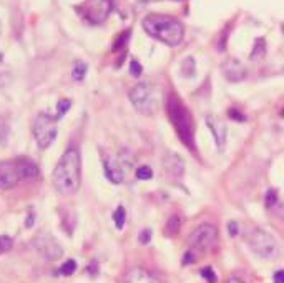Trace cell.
I'll list each match as a JSON object with an SVG mask.
<instances>
[{
  "mask_svg": "<svg viewBox=\"0 0 284 283\" xmlns=\"http://www.w3.org/2000/svg\"><path fill=\"white\" fill-rule=\"evenodd\" d=\"M75 270H77V262H75V260H67V262L63 263L60 268H58V273L63 275V277H70V275L75 273Z\"/></svg>",
  "mask_w": 284,
  "mask_h": 283,
  "instance_id": "cell-18",
  "label": "cell"
},
{
  "mask_svg": "<svg viewBox=\"0 0 284 283\" xmlns=\"http://www.w3.org/2000/svg\"><path fill=\"white\" fill-rule=\"evenodd\" d=\"M166 110L178 137H180L181 142L188 148L195 152V125H193V117H191L190 110H188L185 103H183L176 95H169Z\"/></svg>",
  "mask_w": 284,
  "mask_h": 283,
  "instance_id": "cell-3",
  "label": "cell"
},
{
  "mask_svg": "<svg viewBox=\"0 0 284 283\" xmlns=\"http://www.w3.org/2000/svg\"><path fill=\"white\" fill-rule=\"evenodd\" d=\"M113 220H115V227L118 230H122L123 227H125V222H126V210L123 205L120 207H117L115 213H113Z\"/></svg>",
  "mask_w": 284,
  "mask_h": 283,
  "instance_id": "cell-16",
  "label": "cell"
},
{
  "mask_svg": "<svg viewBox=\"0 0 284 283\" xmlns=\"http://www.w3.org/2000/svg\"><path fill=\"white\" fill-rule=\"evenodd\" d=\"M130 102L135 110L145 117H151L157 112V98L148 84H138L130 90Z\"/></svg>",
  "mask_w": 284,
  "mask_h": 283,
  "instance_id": "cell-6",
  "label": "cell"
},
{
  "mask_svg": "<svg viewBox=\"0 0 284 283\" xmlns=\"http://www.w3.org/2000/svg\"><path fill=\"white\" fill-rule=\"evenodd\" d=\"M151 230H143L141 232V235H140V241L141 243H148V241L151 240Z\"/></svg>",
  "mask_w": 284,
  "mask_h": 283,
  "instance_id": "cell-25",
  "label": "cell"
},
{
  "mask_svg": "<svg viewBox=\"0 0 284 283\" xmlns=\"http://www.w3.org/2000/svg\"><path fill=\"white\" fill-rule=\"evenodd\" d=\"M13 246V241L10 236H7V235H0V255H3V253H7L8 250H10Z\"/></svg>",
  "mask_w": 284,
  "mask_h": 283,
  "instance_id": "cell-21",
  "label": "cell"
},
{
  "mask_svg": "<svg viewBox=\"0 0 284 283\" xmlns=\"http://www.w3.org/2000/svg\"><path fill=\"white\" fill-rule=\"evenodd\" d=\"M223 72H224V75H226V79L231 80V82L243 80L246 77V68L243 67L238 60H230V62L224 63Z\"/></svg>",
  "mask_w": 284,
  "mask_h": 283,
  "instance_id": "cell-14",
  "label": "cell"
},
{
  "mask_svg": "<svg viewBox=\"0 0 284 283\" xmlns=\"http://www.w3.org/2000/svg\"><path fill=\"white\" fill-rule=\"evenodd\" d=\"M135 175L138 180H150L153 179V170H151L148 165H141L135 170Z\"/></svg>",
  "mask_w": 284,
  "mask_h": 283,
  "instance_id": "cell-19",
  "label": "cell"
},
{
  "mask_svg": "<svg viewBox=\"0 0 284 283\" xmlns=\"http://www.w3.org/2000/svg\"><path fill=\"white\" fill-rule=\"evenodd\" d=\"M228 113H230V117H231V118H235V120H238V122H243V120H244V115H241V113L238 112V110H230Z\"/></svg>",
  "mask_w": 284,
  "mask_h": 283,
  "instance_id": "cell-29",
  "label": "cell"
},
{
  "mask_svg": "<svg viewBox=\"0 0 284 283\" xmlns=\"http://www.w3.org/2000/svg\"><path fill=\"white\" fill-rule=\"evenodd\" d=\"M39 175V168L34 162L20 158V160H8L0 163V189L10 190L20 180L35 179Z\"/></svg>",
  "mask_w": 284,
  "mask_h": 283,
  "instance_id": "cell-4",
  "label": "cell"
},
{
  "mask_svg": "<svg viewBox=\"0 0 284 283\" xmlns=\"http://www.w3.org/2000/svg\"><path fill=\"white\" fill-rule=\"evenodd\" d=\"M195 263V253H191V250H188L185 253V258H183V265H190Z\"/></svg>",
  "mask_w": 284,
  "mask_h": 283,
  "instance_id": "cell-26",
  "label": "cell"
},
{
  "mask_svg": "<svg viewBox=\"0 0 284 283\" xmlns=\"http://www.w3.org/2000/svg\"><path fill=\"white\" fill-rule=\"evenodd\" d=\"M35 246L37 250H39V253L47 260H57L60 258L63 253L62 246L48 235H40L39 238L35 240Z\"/></svg>",
  "mask_w": 284,
  "mask_h": 283,
  "instance_id": "cell-9",
  "label": "cell"
},
{
  "mask_svg": "<svg viewBox=\"0 0 284 283\" xmlns=\"http://www.w3.org/2000/svg\"><path fill=\"white\" fill-rule=\"evenodd\" d=\"M72 107V102L70 100H62V102H58L57 105V115H55V120H60V118L65 115V113L68 112V108Z\"/></svg>",
  "mask_w": 284,
  "mask_h": 283,
  "instance_id": "cell-20",
  "label": "cell"
},
{
  "mask_svg": "<svg viewBox=\"0 0 284 283\" xmlns=\"http://www.w3.org/2000/svg\"><path fill=\"white\" fill-rule=\"evenodd\" d=\"M143 29L150 37L160 40V42L176 47L183 42L185 37V27L178 19L162 13H150L143 19Z\"/></svg>",
  "mask_w": 284,
  "mask_h": 283,
  "instance_id": "cell-2",
  "label": "cell"
},
{
  "mask_svg": "<svg viewBox=\"0 0 284 283\" xmlns=\"http://www.w3.org/2000/svg\"><path fill=\"white\" fill-rule=\"evenodd\" d=\"M180 228H181L180 217H176V215L169 217V220L166 222V232H168V234L169 235H176L178 232H180Z\"/></svg>",
  "mask_w": 284,
  "mask_h": 283,
  "instance_id": "cell-17",
  "label": "cell"
},
{
  "mask_svg": "<svg viewBox=\"0 0 284 283\" xmlns=\"http://www.w3.org/2000/svg\"><path fill=\"white\" fill-rule=\"evenodd\" d=\"M55 117L50 113H39L34 120V139L40 148H48L57 139V123H55Z\"/></svg>",
  "mask_w": 284,
  "mask_h": 283,
  "instance_id": "cell-5",
  "label": "cell"
},
{
  "mask_svg": "<svg viewBox=\"0 0 284 283\" xmlns=\"http://www.w3.org/2000/svg\"><path fill=\"white\" fill-rule=\"evenodd\" d=\"M249 246L256 255H259V257H263V258H268V260L276 258L279 253L276 240H274L268 232L259 230V228L251 232Z\"/></svg>",
  "mask_w": 284,
  "mask_h": 283,
  "instance_id": "cell-7",
  "label": "cell"
},
{
  "mask_svg": "<svg viewBox=\"0 0 284 283\" xmlns=\"http://www.w3.org/2000/svg\"><path fill=\"white\" fill-rule=\"evenodd\" d=\"M163 165H164V170H166L173 179H180L183 172H185V163H183L181 158L175 153L166 155L163 160Z\"/></svg>",
  "mask_w": 284,
  "mask_h": 283,
  "instance_id": "cell-12",
  "label": "cell"
},
{
  "mask_svg": "<svg viewBox=\"0 0 284 283\" xmlns=\"http://www.w3.org/2000/svg\"><path fill=\"white\" fill-rule=\"evenodd\" d=\"M226 283H244V282H241V280H238V278H231V280H228Z\"/></svg>",
  "mask_w": 284,
  "mask_h": 283,
  "instance_id": "cell-30",
  "label": "cell"
},
{
  "mask_svg": "<svg viewBox=\"0 0 284 283\" xmlns=\"http://www.w3.org/2000/svg\"><path fill=\"white\" fill-rule=\"evenodd\" d=\"M206 125H208L209 132H211L213 139H214V143L219 150L224 148L226 145V135H228V130H226V125L223 123L221 118L214 117V115H206Z\"/></svg>",
  "mask_w": 284,
  "mask_h": 283,
  "instance_id": "cell-10",
  "label": "cell"
},
{
  "mask_svg": "<svg viewBox=\"0 0 284 283\" xmlns=\"http://www.w3.org/2000/svg\"><path fill=\"white\" fill-rule=\"evenodd\" d=\"M201 275H203V278H206L209 283H214L216 282V275H214V272H213V268L211 267H206L201 270Z\"/></svg>",
  "mask_w": 284,
  "mask_h": 283,
  "instance_id": "cell-23",
  "label": "cell"
},
{
  "mask_svg": "<svg viewBox=\"0 0 284 283\" xmlns=\"http://www.w3.org/2000/svg\"><path fill=\"white\" fill-rule=\"evenodd\" d=\"M86 70H88V67H86V63L85 62H75V65H73V70H72V77H73V80H77V82H81L85 79V75H86Z\"/></svg>",
  "mask_w": 284,
  "mask_h": 283,
  "instance_id": "cell-15",
  "label": "cell"
},
{
  "mask_svg": "<svg viewBox=\"0 0 284 283\" xmlns=\"http://www.w3.org/2000/svg\"><path fill=\"white\" fill-rule=\"evenodd\" d=\"M141 2H146V0H141Z\"/></svg>",
  "mask_w": 284,
  "mask_h": 283,
  "instance_id": "cell-31",
  "label": "cell"
},
{
  "mask_svg": "<svg viewBox=\"0 0 284 283\" xmlns=\"http://www.w3.org/2000/svg\"><path fill=\"white\" fill-rule=\"evenodd\" d=\"M81 180V160L77 148H68L58 160L53 170V187L62 195H73L80 189Z\"/></svg>",
  "mask_w": 284,
  "mask_h": 283,
  "instance_id": "cell-1",
  "label": "cell"
},
{
  "mask_svg": "<svg viewBox=\"0 0 284 283\" xmlns=\"http://www.w3.org/2000/svg\"><path fill=\"white\" fill-rule=\"evenodd\" d=\"M105 175H107V179L112 182V184L118 185L123 182L126 173L123 172L118 160H112V158H110V160H105Z\"/></svg>",
  "mask_w": 284,
  "mask_h": 283,
  "instance_id": "cell-13",
  "label": "cell"
},
{
  "mask_svg": "<svg viewBox=\"0 0 284 283\" xmlns=\"http://www.w3.org/2000/svg\"><path fill=\"white\" fill-rule=\"evenodd\" d=\"M141 72H143V68H141L138 60H131V63H130V74H131V77H140Z\"/></svg>",
  "mask_w": 284,
  "mask_h": 283,
  "instance_id": "cell-24",
  "label": "cell"
},
{
  "mask_svg": "<svg viewBox=\"0 0 284 283\" xmlns=\"http://www.w3.org/2000/svg\"><path fill=\"white\" fill-rule=\"evenodd\" d=\"M278 203V193L276 190H268L266 193V208H274V205Z\"/></svg>",
  "mask_w": 284,
  "mask_h": 283,
  "instance_id": "cell-22",
  "label": "cell"
},
{
  "mask_svg": "<svg viewBox=\"0 0 284 283\" xmlns=\"http://www.w3.org/2000/svg\"><path fill=\"white\" fill-rule=\"evenodd\" d=\"M228 232H230L231 236H236L238 235V223L236 222H230V223H228Z\"/></svg>",
  "mask_w": 284,
  "mask_h": 283,
  "instance_id": "cell-27",
  "label": "cell"
},
{
  "mask_svg": "<svg viewBox=\"0 0 284 283\" xmlns=\"http://www.w3.org/2000/svg\"><path fill=\"white\" fill-rule=\"evenodd\" d=\"M218 238V228L211 225V223H201L200 227H196L193 234L190 236V245L195 250H208L214 245V241Z\"/></svg>",
  "mask_w": 284,
  "mask_h": 283,
  "instance_id": "cell-8",
  "label": "cell"
},
{
  "mask_svg": "<svg viewBox=\"0 0 284 283\" xmlns=\"http://www.w3.org/2000/svg\"><path fill=\"white\" fill-rule=\"evenodd\" d=\"M273 282L274 283H284V272L283 270H278L276 273H274Z\"/></svg>",
  "mask_w": 284,
  "mask_h": 283,
  "instance_id": "cell-28",
  "label": "cell"
},
{
  "mask_svg": "<svg viewBox=\"0 0 284 283\" xmlns=\"http://www.w3.org/2000/svg\"><path fill=\"white\" fill-rule=\"evenodd\" d=\"M123 283H162V282L151 272L145 270V268H133V270L126 273Z\"/></svg>",
  "mask_w": 284,
  "mask_h": 283,
  "instance_id": "cell-11",
  "label": "cell"
}]
</instances>
